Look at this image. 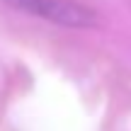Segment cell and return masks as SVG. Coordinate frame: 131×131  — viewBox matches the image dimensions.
<instances>
[{
	"label": "cell",
	"mask_w": 131,
	"mask_h": 131,
	"mask_svg": "<svg viewBox=\"0 0 131 131\" xmlns=\"http://www.w3.org/2000/svg\"><path fill=\"white\" fill-rule=\"evenodd\" d=\"M7 5L22 10L27 15L34 17H41L46 22L61 24V27H90L95 24V12L78 3H70V0H5Z\"/></svg>",
	"instance_id": "6da1fadb"
}]
</instances>
